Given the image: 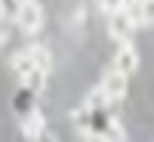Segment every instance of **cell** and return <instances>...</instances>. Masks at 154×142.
<instances>
[{"instance_id": "7a4b0ae2", "label": "cell", "mask_w": 154, "mask_h": 142, "mask_svg": "<svg viewBox=\"0 0 154 142\" xmlns=\"http://www.w3.org/2000/svg\"><path fill=\"white\" fill-rule=\"evenodd\" d=\"M99 93L105 96V102H117V99H123V96H126V77L108 68L105 74H102V84H99Z\"/></svg>"}, {"instance_id": "ba28073f", "label": "cell", "mask_w": 154, "mask_h": 142, "mask_svg": "<svg viewBox=\"0 0 154 142\" xmlns=\"http://www.w3.org/2000/svg\"><path fill=\"white\" fill-rule=\"evenodd\" d=\"M9 3H0V46L9 40Z\"/></svg>"}, {"instance_id": "3957f363", "label": "cell", "mask_w": 154, "mask_h": 142, "mask_svg": "<svg viewBox=\"0 0 154 142\" xmlns=\"http://www.w3.org/2000/svg\"><path fill=\"white\" fill-rule=\"evenodd\" d=\"M139 68V53H136V46L133 43H117V53H114V65L111 71H117V74H133Z\"/></svg>"}, {"instance_id": "277c9868", "label": "cell", "mask_w": 154, "mask_h": 142, "mask_svg": "<svg viewBox=\"0 0 154 142\" xmlns=\"http://www.w3.org/2000/svg\"><path fill=\"white\" fill-rule=\"evenodd\" d=\"M111 34H114V40H120V43H130V37L136 34V28H133V22L123 16V9H120V3H117V9L111 12Z\"/></svg>"}, {"instance_id": "6da1fadb", "label": "cell", "mask_w": 154, "mask_h": 142, "mask_svg": "<svg viewBox=\"0 0 154 142\" xmlns=\"http://www.w3.org/2000/svg\"><path fill=\"white\" fill-rule=\"evenodd\" d=\"M12 22H16L25 34H37L43 28V6L34 3V0H25V3H19L12 9Z\"/></svg>"}, {"instance_id": "8992f818", "label": "cell", "mask_w": 154, "mask_h": 142, "mask_svg": "<svg viewBox=\"0 0 154 142\" xmlns=\"http://www.w3.org/2000/svg\"><path fill=\"white\" fill-rule=\"evenodd\" d=\"M120 9H123V16L133 22V28H148L151 25V3H120Z\"/></svg>"}, {"instance_id": "30bf717a", "label": "cell", "mask_w": 154, "mask_h": 142, "mask_svg": "<svg viewBox=\"0 0 154 142\" xmlns=\"http://www.w3.org/2000/svg\"><path fill=\"white\" fill-rule=\"evenodd\" d=\"M37 142H56V139H53V136H49V133H43V136H40V139H37Z\"/></svg>"}, {"instance_id": "5b68a950", "label": "cell", "mask_w": 154, "mask_h": 142, "mask_svg": "<svg viewBox=\"0 0 154 142\" xmlns=\"http://www.w3.org/2000/svg\"><path fill=\"white\" fill-rule=\"evenodd\" d=\"M25 56L31 59V65L40 71L43 77L49 74V68H53V56H49V49L43 43H31V46H25Z\"/></svg>"}, {"instance_id": "9c48e42d", "label": "cell", "mask_w": 154, "mask_h": 142, "mask_svg": "<svg viewBox=\"0 0 154 142\" xmlns=\"http://www.w3.org/2000/svg\"><path fill=\"white\" fill-rule=\"evenodd\" d=\"M83 142H111V139L102 133H83Z\"/></svg>"}, {"instance_id": "52a82bcc", "label": "cell", "mask_w": 154, "mask_h": 142, "mask_svg": "<svg viewBox=\"0 0 154 142\" xmlns=\"http://www.w3.org/2000/svg\"><path fill=\"white\" fill-rule=\"evenodd\" d=\"M22 133H25V139H40L43 133H46V121H43V114L40 111H28V118L22 121Z\"/></svg>"}]
</instances>
